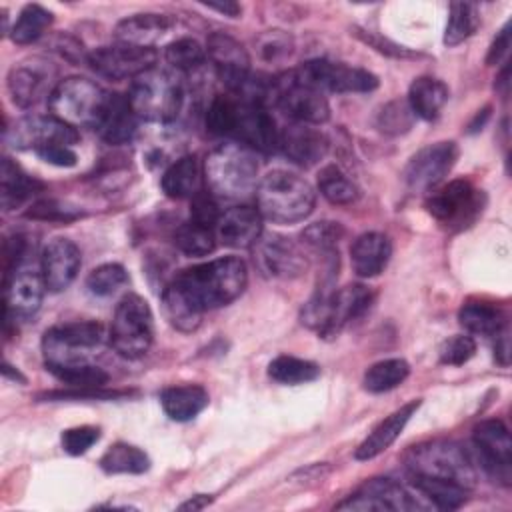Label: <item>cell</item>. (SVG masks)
Wrapping results in <instances>:
<instances>
[{"label": "cell", "instance_id": "obj_23", "mask_svg": "<svg viewBox=\"0 0 512 512\" xmlns=\"http://www.w3.org/2000/svg\"><path fill=\"white\" fill-rule=\"evenodd\" d=\"M82 264L80 248L68 238L50 240L40 256V272L50 292L66 290L78 276Z\"/></svg>", "mask_w": 512, "mask_h": 512}, {"label": "cell", "instance_id": "obj_25", "mask_svg": "<svg viewBox=\"0 0 512 512\" xmlns=\"http://www.w3.org/2000/svg\"><path fill=\"white\" fill-rule=\"evenodd\" d=\"M262 232V214L252 206L228 208L216 224V238L228 248H252Z\"/></svg>", "mask_w": 512, "mask_h": 512}, {"label": "cell", "instance_id": "obj_57", "mask_svg": "<svg viewBox=\"0 0 512 512\" xmlns=\"http://www.w3.org/2000/svg\"><path fill=\"white\" fill-rule=\"evenodd\" d=\"M508 48H510V24H504V28L498 32V36L494 38L490 50H488V56H486V64L488 66H494V64H500L506 54H508Z\"/></svg>", "mask_w": 512, "mask_h": 512}, {"label": "cell", "instance_id": "obj_46", "mask_svg": "<svg viewBox=\"0 0 512 512\" xmlns=\"http://www.w3.org/2000/svg\"><path fill=\"white\" fill-rule=\"evenodd\" d=\"M414 112L410 110L406 100H392L386 106L380 108L378 116H376V128L382 134L388 136H398L404 134L412 128L414 124Z\"/></svg>", "mask_w": 512, "mask_h": 512}, {"label": "cell", "instance_id": "obj_61", "mask_svg": "<svg viewBox=\"0 0 512 512\" xmlns=\"http://www.w3.org/2000/svg\"><path fill=\"white\" fill-rule=\"evenodd\" d=\"M508 70H510V68H508V66H504V70L500 72V76H498V80H496V84H494V88H496L502 96H506V92H508V84H510V82H508Z\"/></svg>", "mask_w": 512, "mask_h": 512}, {"label": "cell", "instance_id": "obj_37", "mask_svg": "<svg viewBox=\"0 0 512 512\" xmlns=\"http://www.w3.org/2000/svg\"><path fill=\"white\" fill-rule=\"evenodd\" d=\"M410 374V366L402 358H386L380 362H374L366 372H364V388L372 394L388 392L396 386H400Z\"/></svg>", "mask_w": 512, "mask_h": 512}, {"label": "cell", "instance_id": "obj_40", "mask_svg": "<svg viewBox=\"0 0 512 512\" xmlns=\"http://www.w3.org/2000/svg\"><path fill=\"white\" fill-rule=\"evenodd\" d=\"M216 230L194 220L182 222L174 232L176 248L186 256H206L216 248Z\"/></svg>", "mask_w": 512, "mask_h": 512}, {"label": "cell", "instance_id": "obj_27", "mask_svg": "<svg viewBox=\"0 0 512 512\" xmlns=\"http://www.w3.org/2000/svg\"><path fill=\"white\" fill-rule=\"evenodd\" d=\"M420 400H412L404 406H400L398 410H394L388 418H384L356 448L354 458L356 460H370L376 458L378 454H382L384 450H388L396 438L402 434V430L406 428L408 420L412 418V414L418 410Z\"/></svg>", "mask_w": 512, "mask_h": 512}, {"label": "cell", "instance_id": "obj_51", "mask_svg": "<svg viewBox=\"0 0 512 512\" xmlns=\"http://www.w3.org/2000/svg\"><path fill=\"white\" fill-rule=\"evenodd\" d=\"M218 218H220V210L212 192L202 188L198 194L190 198V220L216 230Z\"/></svg>", "mask_w": 512, "mask_h": 512}, {"label": "cell", "instance_id": "obj_43", "mask_svg": "<svg viewBox=\"0 0 512 512\" xmlns=\"http://www.w3.org/2000/svg\"><path fill=\"white\" fill-rule=\"evenodd\" d=\"M50 374H54L60 382L70 388H104L110 376L90 362L86 364H66V366H46Z\"/></svg>", "mask_w": 512, "mask_h": 512}, {"label": "cell", "instance_id": "obj_45", "mask_svg": "<svg viewBox=\"0 0 512 512\" xmlns=\"http://www.w3.org/2000/svg\"><path fill=\"white\" fill-rule=\"evenodd\" d=\"M126 284H128V272L122 264H116V262H108L94 268L86 278L88 292L100 298L116 294Z\"/></svg>", "mask_w": 512, "mask_h": 512}, {"label": "cell", "instance_id": "obj_44", "mask_svg": "<svg viewBox=\"0 0 512 512\" xmlns=\"http://www.w3.org/2000/svg\"><path fill=\"white\" fill-rule=\"evenodd\" d=\"M166 62L180 72L196 70L206 60V48L194 38H178L164 48Z\"/></svg>", "mask_w": 512, "mask_h": 512}, {"label": "cell", "instance_id": "obj_20", "mask_svg": "<svg viewBox=\"0 0 512 512\" xmlns=\"http://www.w3.org/2000/svg\"><path fill=\"white\" fill-rule=\"evenodd\" d=\"M206 56L210 58L218 80L230 92H240L250 78V56L246 48L224 32H212L206 40Z\"/></svg>", "mask_w": 512, "mask_h": 512}, {"label": "cell", "instance_id": "obj_7", "mask_svg": "<svg viewBox=\"0 0 512 512\" xmlns=\"http://www.w3.org/2000/svg\"><path fill=\"white\" fill-rule=\"evenodd\" d=\"M126 100L140 120L170 122L182 108L184 90L172 72L154 66L132 80Z\"/></svg>", "mask_w": 512, "mask_h": 512}, {"label": "cell", "instance_id": "obj_48", "mask_svg": "<svg viewBox=\"0 0 512 512\" xmlns=\"http://www.w3.org/2000/svg\"><path fill=\"white\" fill-rule=\"evenodd\" d=\"M258 52L266 62H278L284 60L286 56L292 54L294 50V40L290 34L282 32V30H268L264 32L258 42Z\"/></svg>", "mask_w": 512, "mask_h": 512}, {"label": "cell", "instance_id": "obj_52", "mask_svg": "<svg viewBox=\"0 0 512 512\" xmlns=\"http://www.w3.org/2000/svg\"><path fill=\"white\" fill-rule=\"evenodd\" d=\"M28 218H36V220H56V222H70L76 220L78 216H82V212H78L74 206L62 204L58 200H40L36 204L30 206V210L26 212Z\"/></svg>", "mask_w": 512, "mask_h": 512}, {"label": "cell", "instance_id": "obj_6", "mask_svg": "<svg viewBox=\"0 0 512 512\" xmlns=\"http://www.w3.org/2000/svg\"><path fill=\"white\" fill-rule=\"evenodd\" d=\"M410 476L446 480L466 490L476 486V468L468 452L452 440H430L412 446L404 454Z\"/></svg>", "mask_w": 512, "mask_h": 512}, {"label": "cell", "instance_id": "obj_38", "mask_svg": "<svg viewBox=\"0 0 512 512\" xmlns=\"http://www.w3.org/2000/svg\"><path fill=\"white\" fill-rule=\"evenodd\" d=\"M268 376L278 384H306L320 376V366L312 360L282 354L268 364Z\"/></svg>", "mask_w": 512, "mask_h": 512}, {"label": "cell", "instance_id": "obj_26", "mask_svg": "<svg viewBox=\"0 0 512 512\" xmlns=\"http://www.w3.org/2000/svg\"><path fill=\"white\" fill-rule=\"evenodd\" d=\"M392 242L382 232H364L350 246L352 270L360 278L378 276L390 262Z\"/></svg>", "mask_w": 512, "mask_h": 512}, {"label": "cell", "instance_id": "obj_41", "mask_svg": "<svg viewBox=\"0 0 512 512\" xmlns=\"http://www.w3.org/2000/svg\"><path fill=\"white\" fill-rule=\"evenodd\" d=\"M480 24L478 6L472 2H452L448 12V24L444 32L446 46H458L468 40Z\"/></svg>", "mask_w": 512, "mask_h": 512}, {"label": "cell", "instance_id": "obj_50", "mask_svg": "<svg viewBox=\"0 0 512 512\" xmlns=\"http://www.w3.org/2000/svg\"><path fill=\"white\" fill-rule=\"evenodd\" d=\"M100 438V428L96 426H76L62 432V448L72 456L88 452Z\"/></svg>", "mask_w": 512, "mask_h": 512}, {"label": "cell", "instance_id": "obj_62", "mask_svg": "<svg viewBox=\"0 0 512 512\" xmlns=\"http://www.w3.org/2000/svg\"><path fill=\"white\" fill-rule=\"evenodd\" d=\"M2 374H4V378H10V380H18V382H26V378L16 370V368H12L8 362H4L2 364Z\"/></svg>", "mask_w": 512, "mask_h": 512}, {"label": "cell", "instance_id": "obj_10", "mask_svg": "<svg viewBox=\"0 0 512 512\" xmlns=\"http://www.w3.org/2000/svg\"><path fill=\"white\" fill-rule=\"evenodd\" d=\"M270 100L292 122L316 126L330 118V104L324 92L302 80L296 70L272 78Z\"/></svg>", "mask_w": 512, "mask_h": 512}, {"label": "cell", "instance_id": "obj_36", "mask_svg": "<svg viewBox=\"0 0 512 512\" xmlns=\"http://www.w3.org/2000/svg\"><path fill=\"white\" fill-rule=\"evenodd\" d=\"M52 20H54L52 12L46 10L44 6H40V4H26L20 10V14H18L16 22L12 24L8 34H10L14 44L26 46V44L36 42L48 30Z\"/></svg>", "mask_w": 512, "mask_h": 512}, {"label": "cell", "instance_id": "obj_12", "mask_svg": "<svg viewBox=\"0 0 512 512\" xmlns=\"http://www.w3.org/2000/svg\"><path fill=\"white\" fill-rule=\"evenodd\" d=\"M302 80L316 86L322 92H372L378 88V76L344 62H332L326 58H314L296 68Z\"/></svg>", "mask_w": 512, "mask_h": 512}, {"label": "cell", "instance_id": "obj_9", "mask_svg": "<svg viewBox=\"0 0 512 512\" xmlns=\"http://www.w3.org/2000/svg\"><path fill=\"white\" fill-rule=\"evenodd\" d=\"M106 332L96 320L64 322L48 328L42 336L44 366L86 364L90 354L100 348Z\"/></svg>", "mask_w": 512, "mask_h": 512}, {"label": "cell", "instance_id": "obj_21", "mask_svg": "<svg viewBox=\"0 0 512 512\" xmlns=\"http://www.w3.org/2000/svg\"><path fill=\"white\" fill-rule=\"evenodd\" d=\"M338 510H418L424 508L412 494L390 478H372L352 496L336 506Z\"/></svg>", "mask_w": 512, "mask_h": 512}, {"label": "cell", "instance_id": "obj_8", "mask_svg": "<svg viewBox=\"0 0 512 512\" xmlns=\"http://www.w3.org/2000/svg\"><path fill=\"white\" fill-rule=\"evenodd\" d=\"M154 340V318L148 302L138 294H126L116 304L108 342L122 358H142Z\"/></svg>", "mask_w": 512, "mask_h": 512}, {"label": "cell", "instance_id": "obj_16", "mask_svg": "<svg viewBox=\"0 0 512 512\" xmlns=\"http://www.w3.org/2000/svg\"><path fill=\"white\" fill-rule=\"evenodd\" d=\"M458 146L454 142H434L420 148L404 168V182L414 192L434 190L454 168Z\"/></svg>", "mask_w": 512, "mask_h": 512}, {"label": "cell", "instance_id": "obj_15", "mask_svg": "<svg viewBox=\"0 0 512 512\" xmlns=\"http://www.w3.org/2000/svg\"><path fill=\"white\" fill-rule=\"evenodd\" d=\"M4 138L14 148L38 152L54 144L72 146L78 142V132L74 126L62 122L52 114H32L14 122L12 128H6Z\"/></svg>", "mask_w": 512, "mask_h": 512}, {"label": "cell", "instance_id": "obj_2", "mask_svg": "<svg viewBox=\"0 0 512 512\" xmlns=\"http://www.w3.org/2000/svg\"><path fill=\"white\" fill-rule=\"evenodd\" d=\"M206 128L216 136H232L254 152H276L278 134L266 104L240 94H216L206 110Z\"/></svg>", "mask_w": 512, "mask_h": 512}, {"label": "cell", "instance_id": "obj_19", "mask_svg": "<svg viewBox=\"0 0 512 512\" xmlns=\"http://www.w3.org/2000/svg\"><path fill=\"white\" fill-rule=\"evenodd\" d=\"M474 446L478 450L482 468L500 484L508 486L512 480V440L502 420H482L474 428Z\"/></svg>", "mask_w": 512, "mask_h": 512}, {"label": "cell", "instance_id": "obj_24", "mask_svg": "<svg viewBox=\"0 0 512 512\" xmlns=\"http://www.w3.org/2000/svg\"><path fill=\"white\" fill-rule=\"evenodd\" d=\"M372 290L364 284H348L340 290H334L328 302V312L324 326L320 328L322 338H334L340 330L352 320L360 318L372 304Z\"/></svg>", "mask_w": 512, "mask_h": 512}, {"label": "cell", "instance_id": "obj_59", "mask_svg": "<svg viewBox=\"0 0 512 512\" xmlns=\"http://www.w3.org/2000/svg\"><path fill=\"white\" fill-rule=\"evenodd\" d=\"M210 502H212L210 496H206V494H196V496H192L190 500L182 502L178 508H180V510H202V508L208 506Z\"/></svg>", "mask_w": 512, "mask_h": 512}, {"label": "cell", "instance_id": "obj_17", "mask_svg": "<svg viewBox=\"0 0 512 512\" xmlns=\"http://www.w3.org/2000/svg\"><path fill=\"white\" fill-rule=\"evenodd\" d=\"M56 68L46 58H28L10 68L6 84L12 96V102L18 108H30L42 98H48L58 82Z\"/></svg>", "mask_w": 512, "mask_h": 512}, {"label": "cell", "instance_id": "obj_4", "mask_svg": "<svg viewBox=\"0 0 512 512\" xmlns=\"http://www.w3.org/2000/svg\"><path fill=\"white\" fill-rule=\"evenodd\" d=\"M204 182L214 196L236 200L256 190V152L236 140L216 146L202 166Z\"/></svg>", "mask_w": 512, "mask_h": 512}, {"label": "cell", "instance_id": "obj_14", "mask_svg": "<svg viewBox=\"0 0 512 512\" xmlns=\"http://www.w3.org/2000/svg\"><path fill=\"white\" fill-rule=\"evenodd\" d=\"M86 62L96 74L108 80H134L142 72L156 66L158 52L154 48L118 42L112 46H100L92 50L90 54H86Z\"/></svg>", "mask_w": 512, "mask_h": 512}, {"label": "cell", "instance_id": "obj_29", "mask_svg": "<svg viewBox=\"0 0 512 512\" xmlns=\"http://www.w3.org/2000/svg\"><path fill=\"white\" fill-rule=\"evenodd\" d=\"M202 180L204 172L198 158L194 154H186L164 170L160 186L168 198L182 200L198 194L202 190Z\"/></svg>", "mask_w": 512, "mask_h": 512}, {"label": "cell", "instance_id": "obj_13", "mask_svg": "<svg viewBox=\"0 0 512 512\" xmlns=\"http://www.w3.org/2000/svg\"><path fill=\"white\" fill-rule=\"evenodd\" d=\"M256 268L268 278L294 280L308 270L302 244L282 234H262L252 246Z\"/></svg>", "mask_w": 512, "mask_h": 512}, {"label": "cell", "instance_id": "obj_54", "mask_svg": "<svg viewBox=\"0 0 512 512\" xmlns=\"http://www.w3.org/2000/svg\"><path fill=\"white\" fill-rule=\"evenodd\" d=\"M26 252V238L22 234H14L4 240V278L10 276L18 266Z\"/></svg>", "mask_w": 512, "mask_h": 512}, {"label": "cell", "instance_id": "obj_30", "mask_svg": "<svg viewBox=\"0 0 512 512\" xmlns=\"http://www.w3.org/2000/svg\"><path fill=\"white\" fill-rule=\"evenodd\" d=\"M210 398L208 392L198 384H184V386H170L164 388L160 394L162 410L168 418L176 422H188L196 418L206 406Z\"/></svg>", "mask_w": 512, "mask_h": 512}, {"label": "cell", "instance_id": "obj_60", "mask_svg": "<svg viewBox=\"0 0 512 512\" xmlns=\"http://www.w3.org/2000/svg\"><path fill=\"white\" fill-rule=\"evenodd\" d=\"M210 10H218V12H222V14H226V16H230V18H238L240 16V12H242V8H240V4H236V2H224V4H206Z\"/></svg>", "mask_w": 512, "mask_h": 512}, {"label": "cell", "instance_id": "obj_56", "mask_svg": "<svg viewBox=\"0 0 512 512\" xmlns=\"http://www.w3.org/2000/svg\"><path fill=\"white\" fill-rule=\"evenodd\" d=\"M42 160L54 164V166H74L78 156L72 150V146H64V144H54L48 148H42L36 152Z\"/></svg>", "mask_w": 512, "mask_h": 512}, {"label": "cell", "instance_id": "obj_35", "mask_svg": "<svg viewBox=\"0 0 512 512\" xmlns=\"http://www.w3.org/2000/svg\"><path fill=\"white\" fill-rule=\"evenodd\" d=\"M100 468L106 474H142L150 468V458L138 446L116 442L102 454Z\"/></svg>", "mask_w": 512, "mask_h": 512}, {"label": "cell", "instance_id": "obj_31", "mask_svg": "<svg viewBox=\"0 0 512 512\" xmlns=\"http://www.w3.org/2000/svg\"><path fill=\"white\" fill-rule=\"evenodd\" d=\"M458 322L470 334L496 336L506 326V316L494 302L466 300L458 310Z\"/></svg>", "mask_w": 512, "mask_h": 512}, {"label": "cell", "instance_id": "obj_39", "mask_svg": "<svg viewBox=\"0 0 512 512\" xmlns=\"http://www.w3.org/2000/svg\"><path fill=\"white\" fill-rule=\"evenodd\" d=\"M318 190L328 202L338 206H348L360 196L358 186L336 164H328L318 172Z\"/></svg>", "mask_w": 512, "mask_h": 512}, {"label": "cell", "instance_id": "obj_5", "mask_svg": "<svg viewBox=\"0 0 512 512\" xmlns=\"http://www.w3.org/2000/svg\"><path fill=\"white\" fill-rule=\"evenodd\" d=\"M112 98L114 94L104 90L100 84L82 76H68L58 80L56 88L48 96V108L52 116L74 128L84 126L98 130Z\"/></svg>", "mask_w": 512, "mask_h": 512}, {"label": "cell", "instance_id": "obj_58", "mask_svg": "<svg viewBox=\"0 0 512 512\" xmlns=\"http://www.w3.org/2000/svg\"><path fill=\"white\" fill-rule=\"evenodd\" d=\"M494 354H496V358H498V362H500L502 366L508 364V328H506V326L496 334Z\"/></svg>", "mask_w": 512, "mask_h": 512}, {"label": "cell", "instance_id": "obj_22", "mask_svg": "<svg viewBox=\"0 0 512 512\" xmlns=\"http://www.w3.org/2000/svg\"><path fill=\"white\" fill-rule=\"evenodd\" d=\"M278 150H282L290 162L302 168H310L326 158L330 140L320 128H314L312 124L292 122L280 130Z\"/></svg>", "mask_w": 512, "mask_h": 512}, {"label": "cell", "instance_id": "obj_63", "mask_svg": "<svg viewBox=\"0 0 512 512\" xmlns=\"http://www.w3.org/2000/svg\"><path fill=\"white\" fill-rule=\"evenodd\" d=\"M488 116H490V106H486V108L482 110V116H480V114H476L474 122H470V132H476V130H480V128L484 126V122L488 120Z\"/></svg>", "mask_w": 512, "mask_h": 512}, {"label": "cell", "instance_id": "obj_1", "mask_svg": "<svg viewBox=\"0 0 512 512\" xmlns=\"http://www.w3.org/2000/svg\"><path fill=\"white\" fill-rule=\"evenodd\" d=\"M248 284V268L238 256L208 260L178 272L166 288L172 290L194 314L234 302Z\"/></svg>", "mask_w": 512, "mask_h": 512}, {"label": "cell", "instance_id": "obj_42", "mask_svg": "<svg viewBox=\"0 0 512 512\" xmlns=\"http://www.w3.org/2000/svg\"><path fill=\"white\" fill-rule=\"evenodd\" d=\"M412 484L420 494H424L436 508L442 510H456L466 502L468 490L446 482V480H434V478H424V476H412Z\"/></svg>", "mask_w": 512, "mask_h": 512}, {"label": "cell", "instance_id": "obj_55", "mask_svg": "<svg viewBox=\"0 0 512 512\" xmlns=\"http://www.w3.org/2000/svg\"><path fill=\"white\" fill-rule=\"evenodd\" d=\"M356 32V36H360L366 44H370V46H374L378 52H386V54H390V56H396V58H410V56H414L410 50H406L404 46H398V44H392V42H388L386 38L382 40L380 36H376V34H372V32H366V30H360V28H354Z\"/></svg>", "mask_w": 512, "mask_h": 512}, {"label": "cell", "instance_id": "obj_33", "mask_svg": "<svg viewBox=\"0 0 512 512\" xmlns=\"http://www.w3.org/2000/svg\"><path fill=\"white\" fill-rule=\"evenodd\" d=\"M2 208L6 212L16 210L20 204H24L28 198H32L36 192L42 190V184L28 176L12 158H2Z\"/></svg>", "mask_w": 512, "mask_h": 512}, {"label": "cell", "instance_id": "obj_53", "mask_svg": "<svg viewBox=\"0 0 512 512\" xmlns=\"http://www.w3.org/2000/svg\"><path fill=\"white\" fill-rule=\"evenodd\" d=\"M128 394L130 392L106 390V388H70V390L44 392L38 396V400H110V398H122Z\"/></svg>", "mask_w": 512, "mask_h": 512}, {"label": "cell", "instance_id": "obj_34", "mask_svg": "<svg viewBox=\"0 0 512 512\" xmlns=\"http://www.w3.org/2000/svg\"><path fill=\"white\" fill-rule=\"evenodd\" d=\"M136 122H138V116L132 112L126 96L114 94L112 104L98 128V134L102 136L104 142L112 146L126 144L132 140L136 132Z\"/></svg>", "mask_w": 512, "mask_h": 512}, {"label": "cell", "instance_id": "obj_28", "mask_svg": "<svg viewBox=\"0 0 512 512\" xmlns=\"http://www.w3.org/2000/svg\"><path fill=\"white\" fill-rule=\"evenodd\" d=\"M174 26V18L166 14H134L120 20L114 28V36L122 44L154 48V44L168 34Z\"/></svg>", "mask_w": 512, "mask_h": 512}, {"label": "cell", "instance_id": "obj_11", "mask_svg": "<svg viewBox=\"0 0 512 512\" xmlns=\"http://www.w3.org/2000/svg\"><path fill=\"white\" fill-rule=\"evenodd\" d=\"M484 200V192L474 188L468 180H452L430 190L426 210L446 228L462 230L478 218L484 208Z\"/></svg>", "mask_w": 512, "mask_h": 512}, {"label": "cell", "instance_id": "obj_49", "mask_svg": "<svg viewBox=\"0 0 512 512\" xmlns=\"http://www.w3.org/2000/svg\"><path fill=\"white\" fill-rule=\"evenodd\" d=\"M474 354H476V342L472 336H466V334H458V336L444 340L438 350L440 362L448 364V366H462Z\"/></svg>", "mask_w": 512, "mask_h": 512}, {"label": "cell", "instance_id": "obj_3", "mask_svg": "<svg viewBox=\"0 0 512 512\" xmlns=\"http://www.w3.org/2000/svg\"><path fill=\"white\" fill-rule=\"evenodd\" d=\"M256 204L262 218L276 224H296L312 214L316 192L300 174L272 170L256 184Z\"/></svg>", "mask_w": 512, "mask_h": 512}, {"label": "cell", "instance_id": "obj_47", "mask_svg": "<svg viewBox=\"0 0 512 512\" xmlns=\"http://www.w3.org/2000/svg\"><path fill=\"white\" fill-rule=\"evenodd\" d=\"M344 236V228L338 222H314L310 226H306L300 234L302 244L320 252V254H330L336 252V244L340 242V238Z\"/></svg>", "mask_w": 512, "mask_h": 512}, {"label": "cell", "instance_id": "obj_32", "mask_svg": "<svg viewBox=\"0 0 512 512\" xmlns=\"http://www.w3.org/2000/svg\"><path fill=\"white\" fill-rule=\"evenodd\" d=\"M408 106L414 116L434 120L448 102V86L432 76H418L408 90Z\"/></svg>", "mask_w": 512, "mask_h": 512}, {"label": "cell", "instance_id": "obj_18", "mask_svg": "<svg viewBox=\"0 0 512 512\" xmlns=\"http://www.w3.org/2000/svg\"><path fill=\"white\" fill-rule=\"evenodd\" d=\"M46 284L40 270L18 266L4 278V326L32 318L42 304Z\"/></svg>", "mask_w": 512, "mask_h": 512}]
</instances>
